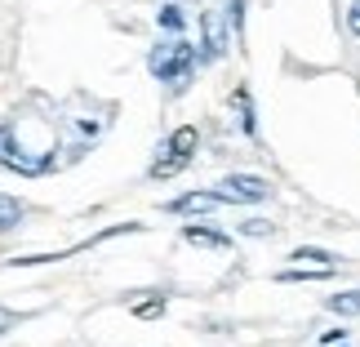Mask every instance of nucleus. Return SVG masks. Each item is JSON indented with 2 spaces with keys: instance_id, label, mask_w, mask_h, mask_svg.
Listing matches in <instances>:
<instances>
[{
  "instance_id": "1",
  "label": "nucleus",
  "mask_w": 360,
  "mask_h": 347,
  "mask_svg": "<svg viewBox=\"0 0 360 347\" xmlns=\"http://www.w3.org/2000/svg\"><path fill=\"white\" fill-rule=\"evenodd\" d=\"M53 151H58V125L40 120V116H18L13 112L0 125V170L36 178L53 165Z\"/></svg>"
},
{
  "instance_id": "2",
  "label": "nucleus",
  "mask_w": 360,
  "mask_h": 347,
  "mask_svg": "<svg viewBox=\"0 0 360 347\" xmlns=\"http://www.w3.org/2000/svg\"><path fill=\"white\" fill-rule=\"evenodd\" d=\"M191 63H196V49H191L183 36H169V40H160V45L151 49V58H147V72L156 76L160 85H174V89H183V80L191 76Z\"/></svg>"
},
{
  "instance_id": "3",
  "label": "nucleus",
  "mask_w": 360,
  "mask_h": 347,
  "mask_svg": "<svg viewBox=\"0 0 360 347\" xmlns=\"http://www.w3.org/2000/svg\"><path fill=\"white\" fill-rule=\"evenodd\" d=\"M196 143H200V134L191 130V125H187V130H174V134L160 143L156 160H151V178H174L178 170H187L191 156H196Z\"/></svg>"
},
{
  "instance_id": "4",
  "label": "nucleus",
  "mask_w": 360,
  "mask_h": 347,
  "mask_svg": "<svg viewBox=\"0 0 360 347\" xmlns=\"http://www.w3.org/2000/svg\"><path fill=\"white\" fill-rule=\"evenodd\" d=\"M214 196L223 205H258V201L271 196V187H267V178H258V174H227L223 183L214 187Z\"/></svg>"
},
{
  "instance_id": "5",
  "label": "nucleus",
  "mask_w": 360,
  "mask_h": 347,
  "mask_svg": "<svg viewBox=\"0 0 360 347\" xmlns=\"http://www.w3.org/2000/svg\"><path fill=\"white\" fill-rule=\"evenodd\" d=\"M223 18L227 13H205V58H218L227 49V32H223Z\"/></svg>"
},
{
  "instance_id": "6",
  "label": "nucleus",
  "mask_w": 360,
  "mask_h": 347,
  "mask_svg": "<svg viewBox=\"0 0 360 347\" xmlns=\"http://www.w3.org/2000/svg\"><path fill=\"white\" fill-rule=\"evenodd\" d=\"M214 205H223V201L214 196V191H196V196L169 201V214H205V210H214Z\"/></svg>"
},
{
  "instance_id": "7",
  "label": "nucleus",
  "mask_w": 360,
  "mask_h": 347,
  "mask_svg": "<svg viewBox=\"0 0 360 347\" xmlns=\"http://www.w3.org/2000/svg\"><path fill=\"white\" fill-rule=\"evenodd\" d=\"M183 241L187 245H210V249H231V236H218L210 227H183Z\"/></svg>"
},
{
  "instance_id": "8",
  "label": "nucleus",
  "mask_w": 360,
  "mask_h": 347,
  "mask_svg": "<svg viewBox=\"0 0 360 347\" xmlns=\"http://www.w3.org/2000/svg\"><path fill=\"white\" fill-rule=\"evenodd\" d=\"M22 205L18 201H13V196H5V191H0V236H5V232H13V227H18L22 223Z\"/></svg>"
},
{
  "instance_id": "9",
  "label": "nucleus",
  "mask_w": 360,
  "mask_h": 347,
  "mask_svg": "<svg viewBox=\"0 0 360 347\" xmlns=\"http://www.w3.org/2000/svg\"><path fill=\"white\" fill-rule=\"evenodd\" d=\"M329 312H338V316H360V289L334 294V298H329Z\"/></svg>"
},
{
  "instance_id": "10",
  "label": "nucleus",
  "mask_w": 360,
  "mask_h": 347,
  "mask_svg": "<svg viewBox=\"0 0 360 347\" xmlns=\"http://www.w3.org/2000/svg\"><path fill=\"white\" fill-rule=\"evenodd\" d=\"M236 107H240V130L254 138V134H258V125H254V107H249V94H245V89L236 94Z\"/></svg>"
},
{
  "instance_id": "11",
  "label": "nucleus",
  "mask_w": 360,
  "mask_h": 347,
  "mask_svg": "<svg viewBox=\"0 0 360 347\" xmlns=\"http://www.w3.org/2000/svg\"><path fill=\"white\" fill-rule=\"evenodd\" d=\"M156 23L165 27V32H183V9H178V5H165Z\"/></svg>"
},
{
  "instance_id": "12",
  "label": "nucleus",
  "mask_w": 360,
  "mask_h": 347,
  "mask_svg": "<svg viewBox=\"0 0 360 347\" xmlns=\"http://www.w3.org/2000/svg\"><path fill=\"white\" fill-rule=\"evenodd\" d=\"M276 227L267 223V218H249V223H240V236H271Z\"/></svg>"
},
{
  "instance_id": "13",
  "label": "nucleus",
  "mask_w": 360,
  "mask_h": 347,
  "mask_svg": "<svg viewBox=\"0 0 360 347\" xmlns=\"http://www.w3.org/2000/svg\"><path fill=\"white\" fill-rule=\"evenodd\" d=\"M13 321H18V316H13L9 308H0V334H9V325H13Z\"/></svg>"
},
{
  "instance_id": "14",
  "label": "nucleus",
  "mask_w": 360,
  "mask_h": 347,
  "mask_svg": "<svg viewBox=\"0 0 360 347\" xmlns=\"http://www.w3.org/2000/svg\"><path fill=\"white\" fill-rule=\"evenodd\" d=\"M347 27H352V32L360 36V0H356V5H352V13H347Z\"/></svg>"
}]
</instances>
